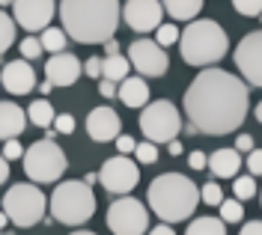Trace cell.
<instances>
[{
  "label": "cell",
  "mask_w": 262,
  "mask_h": 235,
  "mask_svg": "<svg viewBox=\"0 0 262 235\" xmlns=\"http://www.w3.org/2000/svg\"><path fill=\"white\" fill-rule=\"evenodd\" d=\"M149 208L158 215L164 223H179L188 220L196 212L200 202V187L182 176V173H161L152 185H149Z\"/></svg>",
  "instance_id": "3957f363"
},
{
  "label": "cell",
  "mask_w": 262,
  "mask_h": 235,
  "mask_svg": "<svg viewBox=\"0 0 262 235\" xmlns=\"http://www.w3.org/2000/svg\"><path fill=\"white\" fill-rule=\"evenodd\" d=\"M107 226L114 235H143L149 229L146 205L134 197H119L107 208Z\"/></svg>",
  "instance_id": "9c48e42d"
},
{
  "label": "cell",
  "mask_w": 262,
  "mask_h": 235,
  "mask_svg": "<svg viewBox=\"0 0 262 235\" xmlns=\"http://www.w3.org/2000/svg\"><path fill=\"white\" fill-rule=\"evenodd\" d=\"M15 33H18L15 18H9L3 9H0V57L9 51V45H12V42H15Z\"/></svg>",
  "instance_id": "484cf974"
},
{
  "label": "cell",
  "mask_w": 262,
  "mask_h": 235,
  "mask_svg": "<svg viewBox=\"0 0 262 235\" xmlns=\"http://www.w3.org/2000/svg\"><path fill=\"white\" fill-rule=\"evenodd\" d=\"M42 48L48 51V54H60V51H66V42H69V33H66L63 27H45L42 30Z\"/></svg>",
  "instance_id": "d4e9b609"
},
{
  "label": "cell",
  "mask_w": 262,
  "mask_h": 235,
  "mask_svg": "<svg viewBox=\"0 0 262 235\" xmlns=\"http://www.w3.org/2000/svg\"><path fill=\"white\" fill-rule=\"evenodd\" d=\"M6 223H9V215H6V212H0V229H3Z\"/></svg>",
  "instance_id": "681fc988"
},
{
  "label": "cell",
  "mask_w": 262,
  "mask_h": 235,
  "mask_svg": "<svg viewBox=\"0 0 262 235\" xmlns=\"http://www.w3.org/2000/svg\"><path fill=\"white\" fill-rule=\"evenodd\" d=\"M188 167L200 173V170H206V167H209V158H206L203 152L196 149V152H191V155H188Z\"/></svg>",
  "instance_id": "74e56055"
},
{
  "label": "cell",
  "mask_w": 262,
  "mask_h": 235,
  "mask_svg": "<svg viewBox=\"0 0 262 235\" xmlns=\"http://www.w3.org/2000/svg\"><path fill=\"white\" fill-rule=\"evenodd\" d=\"M60 21L69 39L81 45H101L114 39L122 21L119 0H60Z\"/></svg>",
  "instance_id": "7a4b0ae2"
},
{
  "label": "cell",
  "mask_w": 262,
  "mask_h": 235,
  "mask_svg": "<svg viewBox=\"0 0 262 235\" xmlns=\"http://www.w3.org/2000/svg\"><path fill=\"white\" fill-rule=\"evenodd\" d=\"M69 235H96V232H90V229H78V232H69Z\"/></svg>",
  "instance_id": "f907efd6"
},
{
  "label": "cell",
  "mask_w": 262,
  "mask_h": 235,
  "mask_svg": "<svg viewBox=\"0 0 262 235\" xmlns=\"http://www.w3.org/2000/svg\"><path fill=\"white\" fill-rule=\"evenodd\" d=\"M259 18H262V15H259Z\"/></svg>",
  "instance_id": "db71d44e"
},
{
  "label": "cell",
  "mask_w": 262,
  "mask_h": 235,
  "mask_svg": "<svg viewBox=\"0 0 262 235\" xmlns=\"http://www.w3.org/2000/svg\"><path fill=\"white\" fill-rule=\"evenodd\" d=\"M116 149H119V155H131V152L137 149V143H134V137L119 134V137H116Z\"/></svg>",
  "instance_id": "f35d334b"
},
{
  "label": "cell",
  "mask_w": 262,
  "mask_h": 235,
  "mask_svg": "<svg viewBox=\"0 0 262 235\" xmlns=\"http://www.w3.org/2000/svg\"><path fill=\"white\" fill-rule=\"evenodd\" d=\"M128 60H131V66L137 68V75H143V78H161L164 72H167V66H170L164 48L155 39H137V42H131Z\"/></svg>",
  "instance_id": "8fae6325"
},
{
  "label": "cell",
  "mask_w": 262,
  "mask_h": 235,
  "mask_svg": "<svg viewBox=\"0 0 262 235\" xmlns=\"http://www.w3.org/2000/svg\"><path fill=\"white\" fill-rule=\"evenodd\" d=\"M6 179H9V161H6L3 152H0V185H6Z\"/></svg>",
  "instance_id": "ee69618b"
},
{
  "label": "cell",
  "mask_w": 262,
  "mask_h": 235,
  "mask_svg": "<svg viewBox=\"0 0 262 235\" xmlns=\"http://www.w3.org/2000/svg\"><path fill=\"white\" fill-rule=\"evenodd\" d=\"M134 155H137V161H140V164H155V161H158V143L143 140V143H137Z\"/></svg>",
  "instance_id": "1f68e13d"
},
{
  "label": "cell",
  "mask_w": 262,
  "mask_h": 235,
  "mask_svg": "<svg viewBox=\"0 0 262 235\" xmlns=\"http://www.w3.org/2000/svg\"><path fill=\"white\" fill-rule=\"evenodd\" d=\"M48 208H51V218L66 223V226H83L86 220L96 215V194H93V185L86 182H60L54 187L48 200Z\"/></svg>",
  "instance_id": "5b68a950"
},
{
  "label": "cell",
  "mask_w": 262,
  "mask_h": 235,
  "mask_svg": "<svg viewBox=\"0 0 262 235\" xmlns=\"http://www.w3.org/2000/svg\"><path fill=\"white\" fill-rule=\"evenodd\" d=\"M179 51H182V60L188 66L209 68L227 57L229 36L212 18H194L179 36Z\"/></svg>",
  "instance_id": "277c9868"
},
{
  "label": "cell",
  "mask_w": 262,
  "mask_h": 235,
  "mask_svg": "<svg viewBox=\"0 0 262 235\" xmlns=\"http://www.w3.org/2000/svg\"><path fill=\"white\" fill-rule=\"evenodd\" d=\"M167 149H170V155H182V143H179V140H170V143H167Z\"/></svg>",
  "instance_id": "f6af8a7d"
},
{
  "label": "cell",
  "mask_w": 262,
  "mask_h": 235,
  "mask_svg": "<svg viewBox=\"0 0 262 235\" xmlns=\"http://www.w3.org/2000/svg\"><path fill=\"white\" fill-rule=\"evenodd\" d=\"M24 155V146L18 143V137H9V140H3V158L6 161H18Z\"/></svg>",
  "instance_id": "836d02e7"
},
{
  "label": "cell",
  "mask_w": 262,
  "mask_h": 235,
  "mask_svg": "<svg viewBox=\"0 0 262 235\" xmlns=\"http://www.w3.org/2000/svg\"><path fill=\"white\" fill-rule=\"evenodd\" d=\"M217 208H221V220H224V223H238V220L245 218V205H242V200H238V197L224 200Z\"/></svg>",
  "instance_id": "83f0119b"
},
{
  "label": "cell",
  "mask_w": 262,
  "mask_h": 235,
  "mask_svg": "<svg viewBox=\"0 0 262 235\" xmlns=\"http://www.w3.org/2000/svg\"><path fill=\"white\" fill-rule=\"evenodd\" d=\"M24 128H27V113L15 101H0V140L18 137Z\"/></svg>",
  "instance_id": "d6986e66"
},
{
  "label": "cell",
  "mask_w": 262,
  "mask_h": 235,
  "mask_svg": "<svg viewBox=\"0 0 262 235\" xmlns=\"http://www.w3.org/2000/svg\"><path fill=\"white\" fill-rule=\"evenodd\" d=\"M3 212L9 215V220L21 226V229H30L39 220L45 218L48 212V197L39 191V185H30V182H21V185H12L3 197Z\"/></svg>",
  "instance_id": "52a82bcc"
},
{
  "label": "cell",
  "mask_w": 262,
  "mask_h": 235,
  "mask_svg": "<svg viewBox=\"0 0 262 235\" xmlns=\"http://www.w3.org/2000/svg\"><path fill=\"white\" fill-rule=\"evenodd\" d=\"M0 86L12 96H27L36 89V72H33L30 60H12V63H3L0 72Z\"/></svg>",
  "instance_id": "9a60e30c"
},
{
  "label": "cell",
  "mask_w": 262,
  "mask_h": 235,
  "mask_svg": "<svg viewBox=\"0 0 262 235\" xmlns=\"http://www.w3.org/2000/svg\"><path fill=\"white\" fill-rule=\"evenodd\" d=\"M253 116H256V122H262V101L253 107Z\"/></svg>",
  "instance_id": "c3c4849f"
},
{
  "label": "cell",
  "mask_w": 262,
  "mask_h": 235,
  "mask_svg": "<svg viewBox=\"0 0 262 235\" xmlns=\"http://www.w3.org/2000/svg\"><path fill=\"white\" fill-rule=\"evenodd\" d=\"M98 182L107 194H116V197H125L131 194L137 182H140V167L131 161L128 155H116L111 161H104L101 170H98Z\"/></svg>",
  "instance_id": "30bf717a"
},
{
  "label": "cell",
  "mask_w": 262,
  "mask_h": 235,
  "mask_svg": "<svg viewBox=\"0 0 262 235\" xmlns=\"http://www.w3.org/2000/svg\"><path fill=\"white\" fill-rule=\"evenodd\" d=\"M54 131H60V134H72V131H75V116H72V113H60V116H54Z\"/></svg>",
  "instance_id": "e575fe53"
},
{
  "label": "cell",
  "mask_w": 262,
  "mask_h": 235,
  "mask_svg": "<svg viewBox=\"0 0 262 235\" xmlns=\"http://www.w3.org/2000/svg\"><path fill=\"white\" fill-rule=\"evenodd\" d=\"M42 39H36V36H27V39H21V45H18V54L24 57V60H36V57H42Z\"/></svg>",
  "instance_id": "f546056e"
},
{
  "label": "cell",
  "mask_w": 262,
  "mask_h": 235,
  "mask_svg": "<svg viewBox=\"0 0 262 235\" xmlns=\"http://www.w3.org/2000/svg\"><path fill=\"white\" fill-rule=\"evenodd\" d=\"M232 6H235L238 15H245V18L262 15V0H232Z\"/></svg>",
  "instance_id": "d6a6232c"
},
{
  "label": "cell",
  "mask_w": 262,
  "mask_h": 235,
  "mask_svg": "<svg viewBox=\"0 0 262 235\" xmlns=\"http://www.w3.org/2000/svg\"><path fill=\"white\" fill-rule=\"evenodd\" d=\"M161 6L173 21H194L203 9V0H161Z\"/></svg>",
  "instance_id": "44dd1931"
},
{
  "label": "cell",
  "mask_w": 262,
  "mask_h": 235,
  "mask_svg": "<svg viewBox=\"0 0 262 235\" xmlns=\"http://www.w3.org/2000/svg\"><path fill=\"white\" fill-rule=\"evenodd\" d=\"M247 170H250V176H262V149L247 152Z\"/></svg>",
  "instance_id": "d590c367"
},
{
  "label": "cell",
  "mask_w": 262,
  "mask_h": 235,
  "mask_svg": "<svg viewBox=\"0 0 262 235\" xmlns=\"http://www.w3.org/2000/svg\"><path fill=\"white\" fill-rule=\"evenodd\" d=\"M122 18H125V24L134 33H149V30L161 27L164 6H161V0H125Z\"/></svg>",
  "instance_id": "4fadbf2b"
},
{
  "label": "cell",
  "mask_w": 262,
  "mask_h": 235,
  "mask_svg": "<svg viewBox=\"0 0 262 235\" xmlns=\"http://www.w3.org/2000/svg\"><path fill=\"white\" fill-rule=\"evenodd\" d=\"M200 200L206 202V205H221L224 202V191L217 182H206V185L200 187Z\"/></svg>",
  "instance_id": "4dcf8cb0"
},
{
  "label": "cell",
  "mask_w": 262,
  "mask_h": 235,
  "mask_svg": "<svg viewBox=\"0 0 262 235\" xmlns=\"http://www.w3.org/2000/svg\"><path fill=\"white\" fill-rule=\"evenodd\" d=\"M256 191H259V187H256V176H235V179H232V194L242 202L253 200Z\"/></svg>",
  "instance_id": "4316f807"
},
{
  "label": "cell",
  "mask_w": 262,
  "mask_h": 235,
  "mask_svg": "<svg viewBox=\"0 0 262 235\" xmlns=\"http://www.w3.org/2000/svg\"><path fill=\"white\" fill-rule=\"evenodd\" d=\"M259 194H262V191H259ZM259 200H262V197H259Z\"/></svg>",
  "instance_id": "f5cc1de1"
},
{
  "label": "cell",
  "mask_w": 262,
  "mask_h": 235,
  "mask_svg": "<svg viewBox=\"0 0 262 235\" xmlns=\"http://www.w3.org/2000/svg\"><path fill=\"white\" fill-rule=\"evenodd\" d=\"M140 131L152 143H170V140H176L182 131V116H179V110H176V104L167 99L149 101L146 107L140 110Z\"/></svg>",
  "instance_id": "ba28073f"
},
{
  "label": "cell",
  "mask_w": 262,
  "mask_h": 235,
  "mask_svg": "<svg viewBox=\"0 0 262 235\" xmlns=\"http://www.w3.org/2000/svg\"><path fill=\"white\" fill-rule=\"evenodd\" d=\"M238 235H262V220H247Z\"/></svg>",
  "instance_id": "b9f144b4"
},
{
  "label": "cell",
  "mask_w": 262,
  "mask_h": 235,
  "mask_svg": "<svg viewBox=\"0 0 262 235\" xmlns=\"http://www.w3.org/2000/svg\"><path fill=\"white\" fill-rule=\"evenodd\" d=\"M232 60H235V68L242 72V78H245L247 84L262 86V30L247 33L235 45Z\"/></svg>",
  "instance_id": "7c38bea8"
},
{
  "label": "cell",
  "mask_w": 262,
  "mask_h": 235,
  "mask_svg": "<svg viewBox=\"0 0 262 235\" xmlns=\"http://www.w3.org/2000/svg\"><path fill=\"white\" fill-rule=\"evenodd\" d=\"M116 99L122 101L125 107H146L149 104V84L143 81V75H140V78H125V81H119Z\"/></svg>",
  "instance_id": "ffe728a7"
},
{
  "label": "cell",
  "mask_w": 262,
  "mask_h": 235,
  "mask_svg": "<svg viewBox=\"0 0 262 235\" xmlns=\"http://www.w3.org/2000/svg\"><path fill=\"white\" fill-rule=\"evenodd\" d=\"M182 30L176 27V24H161L158 30H155V42L161 45V48H170V45H176L179 42Z\"/></svg>",
  "instance_id": "f1b7e54d"
},
{
  "label": "cell",
  "mask_w": 262,
  "mask_h": 235,
  "mask_svg": "<svg viewBox=\"0 0 262 235\" xmlns=\"http://www.w3.org/2000/svg\"><path fill=\"white\" fill-rule=\"evenodd\" d=\"M185 235H227V223L221 218H196L188 223Z\"/></svg>",
  "instance_id": "603a6c76"
},
{
  "label": "cell",
  "mask_w": 262,
  "mask_h": 235,
  "mask_svg": "<svg viewBox=\"0 0 262 235\" xmlns=\"http://www.w3.org/2000/svg\"><path fill=\"white\" fill-rule=\"evenodd\" d=\"M27 119L39 128H51L54 125V107H51L48 99H39V101H30V110H27Z\"/></svg>",
  "instance_id": "cb8c5ba5"
},
{
  "label": "cell",
  "mask_w": 262,
  "mask_h": 235,
  "mask_svg": "<svg viewBox=\"0 0 262 235\" xmlns=\"http://www.w3.org/2000/svg\"><path fill=\"white\" fill-rule=\"evenodd\" d=\"M104 51H107V54H119V45H116L114 39H107V42H104Z\"/></svg>",
  "instance_id": "bcb514c9"
},
{
  "label": "cell",
  "mask_w": 262,
  "mask_h": 235,
  "mask_svg": "<svg viewBox=\"0 0 262 235\" xmlns=\"http://www.w3.org/2000/svg\"><path fill=\"white\" fill-rule=\"evenodd\" d=\"M235 149L238 152H253V137L250 134H238L235 137Z\"/></svg>",
  "instance_id": "60d3db41"
},
{
  "label": "cell",
  "mask_w": 262,
  "mask_h": 235,
  "mask_svg": "<svg viewBox=\"0 0 262 235\" xmlns=\"http://www.w3.org/2000/svg\"><path fill=\"white\" fill-rule=\"evenodd\" d=\"M149 235H176V229L170 226V223H158V226H152Z\"/></svg>",
  "instance_id": "7bdbcfd3"
},
{
  "label": "cell",
  "mask_w": 262,
  "mask_h": 235,
  "mask_svg": "<svg viewBox=\"0 0 262 235\" xmlns=\"http://www.w3.org/2000/svg\"><path fill=\"white\" fill-rule=\"evenodd\" d=\"M131 72V60L128 57H122V54H107L104 60H101V78H107V81H125Z\"/></svg>",
  "instance_id": "7402d4cb"
},
{
  "label": "cell",
  "mask_w": 262,
  "mask_h": 235,
  "mask_svg": "<svg viewBox=\"0 0 262 235\" xmlns=\"http://www.w3.org/2000/svg\"><path fill=\"white\" fill-rule=\"evenodd\" d=\"M247 84L224 68H203L185 89V113L200 134L224 137L247 116Z\"/></svg>",
  "instance_id": "6da1fadb"
},
{
  "label": "cell",
  "mask_w": 262,
  "mask_h": 235,
  "mask_svg": "<svg viewBox=\"0 0 262 235\" xmlns=\"http://www.w3.org/2000/svg\"><path fill=\"white\" fill-rule=\"evenodd\" d=\"M116 92H119V86H116V81H107V78H98V96H101V99H116Z\"/></svg>",
  "instance_id": "8d00e7d4"
},
{
  "label": "cell",
  "mask_w": 262,
  "mask_h": 235,
  "mask_svg": "<svg viewBox=\"0 0 262 235\" xmlns=\"http://www.w3.org/2000/svg\"><path fill=\"white\" fill-rule=\"evenodd\" d=\"M21 164H24V173L27 179L36 182V185H54L63 179L66 167H69V158L66 152L54 143V140H36L30 143V149L21 155Z\"/></svg>",
  "instance_id": "8992f818"
},
{
  "label": "cell",
  "mask_w": 262,
  "mask_h": 235,
  "mask_svg": "<svg viewBox=\"0 0 262 235\" xmlns=\"http://www.w3.org/2000/svg\"><path fill=\"white\" fill-rule=\"evenodd\" d=\"M86 134L93 137L96 143H111L122 134V122H119V113L114 107H96L90 110L86 116Z\"/></svg>",
  "instance_id": "2e32d148"
},
{
  "label": "cell",
  "mask_w": 262,
  "mask_h": 235,
  "mask_svg": "<svg viewBox=\"0 0 262 235\" xmlns=\"http://www.w3.org/2000/svg\"><path fill=\"white\" fill-rule=\"evenodd\" d=\"M242 170V152L235 149H214L209 155V173L214 179H235V173Z\"/></svg>",
  "instance_id": "ac0fdd59"
},
{
  "label": "cell",
  "mask_w": 262,
  "mask_h": 235,
  "mask_svg": "<svg viewBox=\"0 0 262 235\" xmlns=\"http://www.w3.org/2000/svg\"><path fill=\"white\" fill-rule=\"evenodd\" d=\"M83 75H86V78H101V60H98V57H90V60L83 63Z\"/></svg>",
  "instance_id": "ab89813d"
},
{
  "label": "cell",
  "mask_w": 262,
  "mask_h": 235,
  "mask_svg": "<svg viewBox=\"0 0 262 235\" xmlns=\"http://www.w3.org/2000/svg\"><path fill=\"white\" fill-rule=\"evenodd\" d=\"M12 3H15V0H0V6H12Z\"/></svg>",
  "instance_id": "816d5d0a"
},
{
  "label": "cell",
  "mask_w": 262,
  "mask_h": 235,
  "mask_svg": "<svg viewBox=\"0 0 262 235\" xmlns=\"http://www.w3.org/2000/svg\"><path fill=\"white\" fill-rule=\"evenodd\" d=\"M54 0H15L12 12H15V24L24 30H45L54 18Z\"/></svg>",
  "instance_id": "5bb4252c"
},
{
  "label": "cell",
  "mask_w": 262,
  "mask_h": 235,
  "mask_svg": "<svg viewBox=\"0 0 262 235\" xmlns=\"http://www.w3.org/2000/svg\"><path fill=\"white\" fill-rule=\"evenodd\" d=\"M83 75V66L78 63V57L75 54H54L48 63H45V78H48L54 86H72L78 84V78Z\"/></svg>",
  "instance_id": "e0dca14e"
},
{
  "label": "cell",
  "mask_w": 262,
  "mask_h": 235,
  "mask_svg": "<svg viewBox=\"0 0 262 235\" xmlns=\"http://www.w3.org/2000/svg\"><path fill=\"white\" fill-rule=\"evenodd\" d=\"M83 182H86V185H96V182H98V173H86V176H83Z\"/></svg>",
  "instance_id": "7dc6e473"
}]
</instances>
